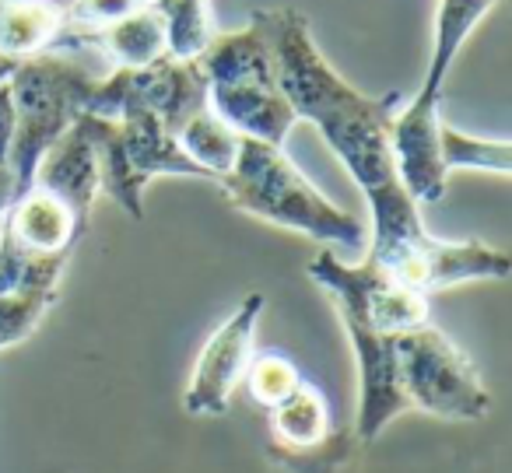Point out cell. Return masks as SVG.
<instances>
[{
  "label": "cell",
  "mask_w": 512,
  "mask_h": 473,
  "mask_svg": "<svg viewBox=\"0 0 512 473\" xmlns=\"http://www.w3.org/2000/svg\"><path fill=\"white\" fill-rule=\"evenodd\" d=\"M299 382H302V372L295 368L292 358H285V354H278V351H264V354H253L242 386L249 389L253 403H260L264 410H271L274 403L285 400Z\"/></svg>",
  "instance_id": "21"
},
{
  "label": "cell",
  "mask_w": 512,
  "mask_h": 473,
  "mask_svg": "<svg viewBox=\"0 0 512 473\" xmlns=\"http://www.w3.org/2000/svg\"><path fill=\"white\" fill-rule=\"evenodd\" d=\"M81 46L99 50L113 67H144V64H155L158 57H169V32H165L162 15L151 8L148 0V4L130 11L120 22L88 32L81 39Z\"/></svg>",
  "instance_id": "15"
},
{
  "label": "cell",
  "mask_w": 512,
  "mask_h": 473,
  "mask_svg": "<svg viewBox=\"0 0 512 473\" xmlns=\"http://www.w3.org/2000/svg\"><path fill=\"white\" fill-rule=\"evenodd\" d=\"M264 309L267 298L253 291L204 340L183 393V410L190 417H221L228 410L256 354V326H260Z\"/></svg>",
  "instance_id": "10"
},
{
  "label": "cell",
  "mask_w": 512,
  "mask_h": 473,
  "mask_svg": "<svg viewBox=\"0 0 512 473\" xmlns=\"http://www.w3.org/2000/svg\"><path fill=\"white\" fill-rule=\"evenodd\" d=\"M151 8L162 15L169 32V57L197 60L207 39L214 36L211 4L207 0H151Z\"/></svg>",
  "instance_id": "19"
},
{
  "label": "cell",
  "mask_w": 512,
  "mask_h": 473,
  "mask_svg": "<svg viewBox=\"0 0 512 473\" xmlns=\"http://www.w3.org/2000/svg\"><path fill=\"white\" fill-rule=\"evenodd\" d=\"M439 158L449 176H453V172H495V176H509L512 172L509 141L463 134V130L449 127V123H442V130H439Z\"/></svg>",
  "instance_id": "18"
},
{
  "label": "cell",
  "mask_w": 512,
  "mask_h": 473,
  "mask_svg": "<svg viewBox=\"0 0 512 473\" xmlns=\"http://www.w3.org/2000/svg\"><path fill=\"white\" fill-rule=\"evenodd\" d=\"M95 81L99 78H92L78 60L64 57V50L39 53L11 67L8 92L15 106V137L8 148V169L15 172L18 193L29 190L46 151L88 109Z\"/></svg>",
  "instance_id": "6"
},
{
  "label": "cell",
  "mask_w": 512,
  "mask_h": 473,
  "mask_svg": "<svg viewBox=\"0 0 512 473\" xmlns=\"http://www.w3.org/2000/svg\"><path fill=\"white\" fill-rule=\"evenodd\" d=\"M306 274L316 288L327 291L348 330L351 351H355L358 372V407H355V431L358 445H369L407 414V403L397 386V358H393V337L376 319L365 295V260L348 263L334 253V246H323L313 260L306 263Z\"/></svg>",
  "instance_id": "4"
},
{
  "label": "cell",
  "mask_w": 512,
  "mask_h": 473,
  "mask_svg": "<svg viewBox=\"0 0 512 473\" xmlns=\"http://www.w3.org/2000/svg\"><path fill=\"white\" fill-rule=\"evenodd\" d=\"M256 22L264 25L278 85L295 116L313 123L369 204L372 260L421 295L509 277L512 260L502 249L474 239H435L425 228L421 204L407 193L390 148L400 95H365L348 85L320 53L306 15L295 8L256 11Z\"/></svg>",
  "instance_id": "1"
},
{
  "label": "cell",
  "mask_w": 512,
  "mask_h": 473,
  "mask_svg": "<svg viewBox=\"0 0 512 473\" xmlns=\"http://www.w3.org/2000/svg\"><path fill=\"white\" fill-rule=\"evenodd\" d=\"M172 137H176V144L183 148V155L190 158L211 183H218V179L232 169L235 155H239V141H242L225 120H218V116L211 113V106H200L193 116H186Z\"/></svg>",
  "instance_id": "17"
},
{
  "label": "cell",
  "mask_w": 512,
  "mask_h": 473,
  "mask_svg": "<svg viewBox=\"0 0 512 473\" xmlns=\"http://www.w3.org/2000/svg\"><path fill=\"white\" fill-rule=\"evenodd\" d=\"M393 358L407 410L446 421H481L491 410V396L477 368L439 326H432V319L397 333Z\"/></svg>",
  "instance_id": "8"
},
{
  "label": "cell",
  "mask_w": 512,
  "mask_h": 473,
  "mask_svg": "<svg viewBox=\"0 0 512 473\" xmlns=\"http://www.w3.org/2000/svg\"><path fill=\"white\" fill-rule=\"evenodd\" d=\"M99 158V186L109 200L123 207L134 221L144 218V190L158 176H190L207 179L183 148L172 130L144 109H123L120 116L81 113ZM211 183V179H207Z\"/></svg>",
  "instance_id": "7"
},
{
  "label": "cell",
  "mask_w": 512,
  "mask_h": 473,
  "mask_svg": "<svg viewBox=\"0 0 512 473\" xmlns=\"http://www.w3.org/2000/svg\"><path fill=\"white\" fill-rule=\"evenodd\" d=\"M267 428H271L267 449H306V445L323 442L337 424L323 389L302 379L285 400L267 410Z\"/></svg>",
  "instance_id": "16"
},
{
  "label": "cell",
  "mask_w": 512,
  "mask_h": 473,
  "mask_svg": "<svg viewBox=\"0 0 512 473\" xmlns=\"http://www.w3.org/2000/svg\"><path fill=\"white\" fill-rule=\"evenodd\" d=\"M141 4H148V0H74L71 8H67V18H71V29H74V46H81V39L88 32L120 22V18H127Z\"/></svg>",
  "instance_id": "22"
},
{
  "label": "cell",
  "mask_w": 512,
  "mask_h": 473,
  "mask_svg": "<svg viewBox=\"0 0 512 473\" xmlns=\"http://www.w3.org/2000/svg\"><path fill=\"white\" fill-rule=\"evenodd\" d=\"M218 186L228 204L249 218L299 232L323 246H365L362 221L334 204L323 190H316V183L302 176V169L285 155L281 144L242 137L239 155L232 169L218 179Z\"/></svg>",
  "instance_id": "3"
},
{
  "label": "cell",
  "mask_w": 512,
  "mask_h": 473,
  "mask_svg": "<svg viewBox=\"0 0 512 473\" xmlns=\"http://www.w3.org/2000/svg\"><path fill=\"white\" fill-rule=\"evenodd\" d=\"M197 67L204 74L207 106L239 137L285 144L299 123L274 71L271 46L256 15L239 32H214L200 50Z\"/></svg>",
  "instance_id": "5"
},
{
  "label": "cell",
  "mask_w": 512,
  "mask_h": 473,
  "mask_svg": "<svg viewBox=\"0 0 512 473\" xmlns=\"http://www.w3.org/2000/svg\"><path fill=\"white\" fill-rule=\"evenodd\" d=\"M74 46L67 8L57 0H0V60H29Z\"/></svg>",
  "instance_id": "13"
},
{
  "label": "cell",
  "mask_w": 512,
  "mask_h": 473,
  "mask_svg": "<svg viewBox=\"0 0 512 473\" xmlns=\"http://www.w3.org/2000/svg\"><path fill=\"white\" fill-rule=\"evenodd\" d=\"M67 256H43L29 260L22 281L0 295V351L22 344L36 333V326L46 319V312L57 302L60 281H64Z\"/></svg>",
  "instance_id": "14"
},
{
  "label": "cell",
  "mask_w": 512,
  "mask_h": 473,
  "mask_svg": "<svg viewBox=\"0 0 512 473\" xmlns=\"http://www.w3.org/2000/svg\"><path fill=\"white\" fill-rule=\"evenodd\" d=\"M0 218H4L0 221V246L15 249L22 260H43V256L71 260L78 242L85 239L88 221H92L39 183L18 193Z\"/></svg>",
  "instance_id": "11"
},
{
  "label": "cell",
  "mask_w": 512,
  "mask_h": 473,
  "mask_svg": "<svg viewBox=\"0 0 512 473\" xmlns=\"http://www.w3.org/2000/svg\"><path fill=\"white\" fill-rule=\"evenodd\" d=\"M498 0H439L432 25V53L421 88L393 113L390 148L397 172L407 193L418 204H439L446 197L449 172L439 158V130H442V92H446L449 71L460 57L463 43L474 29L491 15Z\"/></svg>",
  "instance_id": "2"
},
{
  "label": "cell",
  "mask_w": 512,
  "mask_h": 473,
  "mask_svg": "<svg viewBox=\"0 0 512 473\" xmlns=\"http://www.w3.org/2000/svg\"><path fill=\"white\" fill-rule=\"evenodd\" d=\"M32 183L53 190L60 200L81 211L85 218H92V207L99 200V158H95V144L88 134L85 120H74V127L46 151V158L39 162L36 179Z\"/></svg>",
  "instance_id": "12"
},
{
  "label": "cell",
  "mask_w": 512,
  "mask_h": 473,
  "mask_svg": "<svg viewBox=\"0 0 512 473\" xmlns=\"http://www.w3.org/2000/svg\"><path fill=\"white\" fill-rule=\"evenodd\" d=\"M355 449V431L334 428L316 445H306V449H267V456L285 473H348L351 463H355Z\"/></svg>",
  "instance_id": "20"
},
{
  "label": "cell",
  "mask_w": 512,
  "mask_h": 473,
  "mask_svg": "<svg viewBox=\"0 0 512 473\" xmlns=\"http://www.w3.org/2000/svg\"><path fill=\"white\" fill-rule=\"evenodd\" d=\"M200 106H207V95L197 60L158 57L144 67H113L109 78L95 81L85 113L120 116L123 109H144L176 134L179 123Z\"/></svg>",
  "instance_id": "9"
},
{
  "label": "cell",
  "mask_w": 512,
  "mask_h": 473,
  "mask_svg": "<svg viewBox=\"0 0 512 473\" xmlns=\"http://www.w3.org/2000/svg\"><path fill=\"white\" fill-rule=\"evenodd\" d=\"M15 137V106H11L8 81L0 85V165H8V148Z\"/></svg>",
  "instance_id": "23"
}]
</instances>
